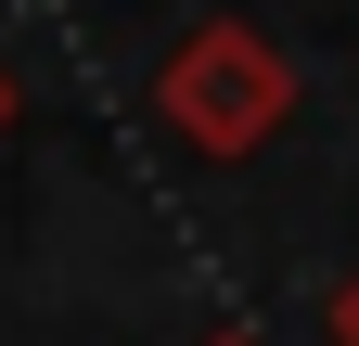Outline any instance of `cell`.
Here are the masks:
<instances>
[{
  "label": "cell",
  "instance_id": "obj_4",
  "mask_svg": "<svg viewBox=\"0 0 359 346\" xmlns=\"http://www.w3.org/2000/svg\"><path fill=\"white\" fill-rule=\"evenodd\" d=\"M205 346H257V333H205Z\"/></svg>",
  "mask_w": 359,
  "mask_h": 346
},
{
  "label": "cell",
  "instance_id": "obj_3",
  "mask_svg": "<svg viewBox=\"0 0 359 346\" xmlns=\"http://www.w3.org/2000/svg\"><path fill=\"white\" fill-rule=\"evenodd\" d=\"M13 103H26V90H13V64H0V128H13Z\"/></svg>",
  "mask_w": 359,
  "mask_h": 346
},
{
  "label": "cell",
  "instance_id": "obj_1",
  "mask_svg": "<svg viewBox=\"0 0 359 346\" xmlns=\"http://www.w3.org/2000/svg\"><path fill=\"white\" fill-rule=\"evenodd\" d=\"M154 103H167V128H180L193 154H257L269 128L295 116V64L269 52V26L205 13V26H180V39H167Z\"/></svg>",
  "mask_w": 359,
  "mask_h": 346
},
{
  "label": "cell",
  "instance_id": "obj_2",
  "mask_svg": "<svg viewBox=\"0 0 359 346\" xmlns=\"http://www.w3.org/2000/svg\"><path fill=\"white\" fill-rule=\"evenodd\" d=\"M334 346H359V270H346V295H334Z\"/></svg>",
  "mask_w": 359,
  "mask_h": 346
}]
</instances>
